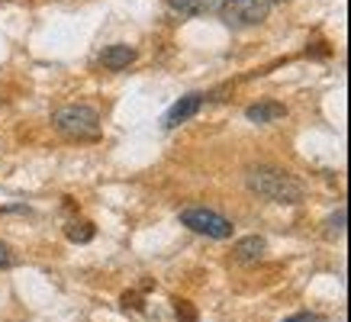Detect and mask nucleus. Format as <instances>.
Segmentation results:
<instances>
[{"mask_svg": "<svg viewBox=\"0 0 351 322\" xmlns=\"http://www.w3.org/2000/svg\"><path fill=\"white\" fill-rule=\"evenodd\" d=\"M245 184H248V190L258 193L261 200H271V203H300L303 200V184L293 177L290 171L284 168H271V164H258L252 171L245 174Z\"/></svg>", "mask_w": 351, "mask_h": 322, "instance_id": "1", "label": "nucleus"}, {"mask_svg": "<svg viewBox=\"0 0 351 322\" xmlns=\"http://www.w3.org/2000/svg\"><path fill=\"white\" fill-rule=\"evenodd\" d=\"M52 126L64 139H97L100 136V113L87 103H68L52 113Z\"/></svg>", "mask_w": 351, "mask_h": 322, "instance_id": "2", "label": "nucleus"}, {"mask_svg": "<svg viewBox=\"0 0 351 322\" xmlns=\"http://www.w3.org/2000/svg\"><path fill=\"white\" fill-rule=\"evenodd\" d=\"M219 20L226 26L245 29V26H258L267 20L271 13V0H219Z\"/></svg>", "mask_w": 351, "mask_h": 322, "instance_id": "3", "label": "nucleus"}, {"mask_svg": "<svg viewBox=\"0 0 351 322\" xmlns=\"http://www.w3.org/2000/svg\"><path fill=\"white\" fill-rule=\"evenodd\" d=\"M181 225L200 232V236H210V238H229L232 236V223L226 219L223 213L216 210H206V206H191V210H181Z\"/></svg>", "mask_w": 351, "mask_h": 322, "instance_id": "4", "label": "nucleus"}, {"mask_svg": "<svg viewBox=\"0 0 351 322\" xmlns=\"http://www.w3.org/2000/svg\"><path fill=\"white\" fill-rule=\"evenodd\" d=\"M203 100H206V97L197 94V90H193V94H184L181 100L165 113V129H174V126H181V123H187L191 116H197L203 107Z\"/></svg>", "mask_w": 351, "mask_h": 322, "instance_id": "5", "label": "nucleus"}, {"mask_svg": "<svg viewBox=\"0 0 351 322\" xmlns=\"http://www.w3.org/2000/svg\"><path fill=\"white\" fill-rule=\"evenodd\" d=\"M232 258L235 264H258L261 258H265V238L261 236H248V238H239L232 245Z\"/></svg>", "mask_w": 351, "mask_h": 322, "instance_id": "6", "label": "nucleus"}, {"mask_svg": "<svg viewBox=\"0 0 351 322\" xmlns=\"http://www.w3.org/2000/svg\"><path fill=\"white\" fill-rule=\"evenodd\" d=\"M284 116H287V107L277 103V100H261V103H252V107L245 110V119H248V123H258V126L277 123V119H284Z\"/></svg>", "mask_w": 351, "mask_h": 322, "instance_id": "7", "label": "nucleus"}, {"mask_svg": "<svg viewBox=\"0 0 351 322\" xmlns=\"http://www.w3.org/2000/svg\"><path fill=\"white\" fill-rule=\"evenodd\" d=\"M136 62V49L132 45H110L100 52V64L107 68V71H123L129 64Z\"/></svg>", "mask_w": 351, "mask_h": 322, "instance_id": "8", "label": "nucleus"}, {"mask_svg": "<svg viewBox=\"0 0 351 322\" xmlns=\"http://www.w3.org/2000/svg\"><path fill=\"white\" fill-rule=\"evenodd\" d=\"M219 7V0H168V10L178 16H203Z\"/></svg>", "mask_w": 351, "mask_h": 322, "instance_id": "9", "label": "nucleus"}, {"mask_svg": "<svg viewBox=\"0 0 351 322\" xmlns=\"http://www.w3.org/2000/svg\"><path fill=\"white\" fill-rule=\"evenodd\" d=\"M64 236H68V242H77V245H84V242H90V238L97 236L94 223H68L64 225Z\"/></svg>", "mask_w": 351, "mask_h": 322, "instance_id": "10", "label": "nucleus"}, {"mask_svg": "<svg viewBox=\"0 0 351 322\" xmlns=\"http://www.w3.org/2000/svg\"><path fill=\"white\" fill-rule=\"evenodd\" d=\"M345 219H348V213H345V206H341L339 213H335L329 223H326V236H329V238L345 236Z\"/></svg>", "mask_w": 351, "mask_h": 322, "instance_id": "11", "label": "nucleus"}, {"mask_svg": "<svg viewBox=\"0 0 351 322\" xmlns=\"http://www.w3.org/2000/svg\"><path fill=\"white\" fill-rule=\"evenodd\" d=\"M13 264H16V258H13L10 245H7V242H0V268H13Z\"/></svg>", "mask_w": 351, "mask_h": 322, "instance_id": "12", "label": "nucleus"}, {"mask_svg": "<svg viewBox=\"0 0 351 322\" xmlns=\"http://www.w3.org/2000/svg\"><path fill=\"white\" fill-rule=\"evenodd\" d=\"M284 322H319V316L316 312H297V316H290V319Z\"/></svg>", "mask_w": 351, "mask_h": 322, "instance_id": "13", "label": "nucleus"}]
</instances>
